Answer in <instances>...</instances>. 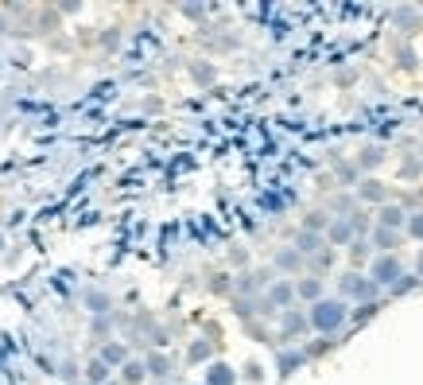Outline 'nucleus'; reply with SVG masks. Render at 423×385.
<instances>
[{
  "mask_svg": "<svg viewBox=\"0 0 423 385\" xmlns=\"http://www.w3.org/2000/svg\"><path fill=\"white\" fill-rule=\"evenodd\" d=\"M350 319V308L346 300H314L311 304V315H307V327L319 335H338Z\"/></svg>",
  "mask_w": 423,
  "mask_h": 385,
  "instance_id": "nucleus-1",
  "label": "nucleus"
},
{
  "mask_svg": "<svg viewBox=\"0 0 423 385\" xmlns=\"http://www.w3.org/2000/svg\"><path fill=\"white\" fill-rule=\"evenodd\" d=\"M400 276H404V265H400L396 253H380V257L369 265V281L377 284V288H392Z\"/></svg>",
  "mask_w": 423,
  "mask_h": 385,
  "instance_id": "nucleus-2",
  "label": "nucleus"
},
{
  "mask_svg": "<svg viewBox=\"0 0 423 385\" xmlns=\"http://www.w3.org/2000/svg\"><path fill=\"white\" fill-rule=\"evenodd\" d=\"M342 292L350 300H361V304H377V284L369 281V276H358V273H346L342 276Z\"/></svg>",
  "mask_w": 423,
  "mask_h": 385,
  "instance_id": "nucleus-3",
  "label": "nucleus"
},
{
  "mask_svg": "<svg viewBox=\"0 0 423 385\" xmlns=\"http://www.w3.org/2000/svg\"><path fill=\"white\" fill-rule=\"evenodd\" d=\"M377 222L380 230H404V222H408V215H404V207H396V202H385V207L377 210Z\"/></svg>",
  "mask_w": 423,
  "mask_h": 385,
  "instance_id": "nucleus-4",
  "label": "nucleus"
},
{
  "mask_svg": "<svg viewBox=\"0 0 423 385\" xmlns=\"http://www.w3.org/2000/svg\"><path fill=\"white\" fill-rule=\"evenodd\" d=\"M322 245H326V237L314 234V230H300V237H295V253H300V257L303 253H319Z\"/></svg>",
  "mask_w": 423,
  "mask_h": 385,
  "instance_id": "nucleus-5",
  "label": "nucleus"
},
{
  "mask_svg": "<svg viewBox=\"0 0 423 385\" xmlns=\"http://www.w3.org/2000/svg\"><path fill=\"white\" fill-rule=\"evenodd\" d=\"M292 296H295V284H272V292H268V308H284V304H292Z\"/></svg>",
  "mask_w": 423,
  "mask_h": 385,
  "instance_id": "nucleus-6",
  "label": "nucleus"
},
{
  "mask_svg": "<svg viewBox=\"0 0 423 385\" xmlns=\"http://www.w3.org/2000/svg\"><path fill=\"white\" fill-rule=\"evenodd\" d=\"M373 242L369 245H377V249H385V253H396V242H400V237H396L392 230H380V226H373Z\"/></svg>",
  "mask_w": 423,
  "mask_h": 385,
  "instance_id": "nucleus-7",
  "label": "nucleus"
},
{
  "mask_svg": "<svg viewBox=\"0 0 423 385\" xmlns=\"http://www.w3.org/2000/svg\"><path fill=\"white\" fill-rule=\"evenodd\" d=\"M326 230H330V245H353V230H350V222H330Z\"/></svg>",
  "mask_w": 423,
  "mask_h": 385,
  "instance_id": "nucleus-8",
  "label": "nucleus"
},
{
  "mask_svg": "<svg viewBox=\"0 0 423 385\" xmlns=\"http://www.w3.org/2000/svg\"><path fill=\"white\" fill-rule=\"evenodd\" d=\"M295 292H300L303 300H311V304H314V300H322V281L307 276V281H300V284H295Z\"/></svg>",
  "mask_w": 423,
  "mask_h": 385,
  "instance_id": "nucleus-9",
  "label": "nucleus"
},
{
  "mask_svg": "<svg viewBox=\"0 0 423 385\" xmlns=\"http://www.w3.org/2000/svg\"><path fill=\"white\" fill-rule=\"evenodd\" d=\"M358 199H365V202H380V199H385V187H380L377 179H369V183H361Z\"/></svg>",
  "mask_w": 423,
  "mask_h": 385,
  "instance_id": "nucleus-10",
  "label": "nucleus"
},
{
  "mask_svg": "<svg viewBox=\"0 0 423 385\" xmlns=\"http://www.w3.org/2000/svg\"><path fill=\"white\" fill-rule=\"evenodd\" d=\"M210 385H234L229 366H210Z\"/></svg>",
  "mask_w": 423,
  "mask_h": 385,
  "instance_id": "nucleus-11",
  "label": "nucleus"
},
{
  "mask_svg": "<svg viewBox=\"0 0 423 385\" xmlns=\"http://www.w3.org/2000/svg\"><path fill=\"white\" fill-rule=\"evenodd\" d=\"M300 366H303V354H292V350L280 354V374H292V370H300Z\"/></svg>",
  "mask_w": 423,
  "mask_h": 385,
  "instance_id": "nucleus-12",
  "label": "nucleus"
},
{
  "mask_svg": "<svg viewBox=\"0 0 423 385\" xmlns=\"http://www.w3.org/2000/svg\"><path fill=\"white\" fill-rule=\"evenodd\" d=\"M416 284H419V276H400V281H396L388 292H392V296H404V292H412Z\"/></svg>",
  "mask_w": 423,
  "mask_h": 385,
  "instance_id": "nucleus-13",
  "label": "nucleus"
},
{
  "mask_svg": "<svg viewBox=\"0 0 423 385\" xmlns=\"http://www.w3.org/2000/svg\"><path fill=\"white\" fill-rule=\"evenodd\" d=\"M350 257H353V265H361V261L369 257V242H361V237H353V245H350Z\"/></svg>",
  "mask_w": 423,
  "mask_h": 385,
  "instance_id": "nucleus-14",
  "label": "nucleus"
},
{
  "mask_svg": "<svg viewBox=\"0 0 423 385\" xmlns=\"http://www.w3.org/2000/svg\"><path fill=\"white\" fill-rule=\"evenodd\" d=\"M404 226H408V234L416 237V242H423V210H419V215H408V222H404Z\"/></svg>",
  "mask_w": 423,
  "mask_h": 385,
  "instance_id": "nucleus-15",
  "label": "nucleus"
},
{
  "mask_svg": "<svg viewBox=\"0 0 423 385\" xmlns=\"http://www.w3.org/2000/svg\"><path fill=\"white\" fill-rule=\"evenodd\" d=\"M284 327H287V335H300V331H307V319L303 315H287Z\"/></svg>",
  "mask_w": 423,
  "mask_h": 385,
  "instance_id": "nucleus-16",
  "label": "nucleus"
},
{
  "mask_svg": "<svg viewBox=\"0 0 423 385\" xmlns=\"http://www.w3.org/2000/svg\"><path fill=\"white\" fill-rule=\"evenodd\" d=\"M276 261H280V269H295V265H300V253H295V249H284Z\"/></svg>",
  "mask_w": 423,
  "mask_h": 385,
  "instance_id": "nucleus-17",
  "label": "nucleus"
},
{
  "mask_svg": "<svg viewBox=\"0 0 423 385\" xmlns=\"http://www.w3.org/2000/svg\"><path fill=\"white\" fill-rule=\"evenodd\" d=\"M105 374H109V370H105L101 358H97V362H89V378H94V381H105Z\"/></svg>",
  "mask_w": 423,
  "mask_h": 385,
  "instance_id": "nucleus-18",
  "label": "nucleus"
},
{
  "mask_svg": "<svg viewBox=\"0 0 423 385\" xmlns=\"http://www.w3.org/2000/svg\"><path fill=\"white\" fill-rule=\"evenodd\" d=\"M140 378H144V370H140L136 362H128V366H124V381H140Z\"/></svg>",
  "mask_w": 423,
  "mask_h": 385,
  "instance_id": "nucleus-19",
  "label": "nucleus"
},
{
  "mask_svg": "<svg viewBox=\"0 0 423 385\" xmlns=\"http://www.w3.org/2000/svg\"><path fill=\"white\" fill-rule=\"evenodd\" d=\"M121 358H124V350H121V347H105L101 362H121Z\"/></svg>",
  "mask_w": 423,
  "mask_h": 385,
  "instance_id": "nucleus-20",
  "label": "nucleus"
},
{
  "mask_svg": "<svg viewBox=\"0 0 423 385\" xmlns=\"http://www.w3.org/2000/svg\"><path fill=\"white\" fill-rule=\"evenodd\" d=\"M373 163H380V148H369L361 156V168H373Z\"/></svg>",
  "mask_w": 423,
  "mask_h": 385,
  "instance_id": "nucleus-21",
  "label": "nucleus"
},
{
  "mask_svg": "<svg viewBox=\"0 0 423 385\" xmlns=\"http://www.w3.org/2000/svg\"><path fill=\"white\" fill-rule=\"evenodd\" d=\"M152 374H160V378H163V374H167V362H163V358H152Z\"/></svg>",
  "mask_w": 423,
  "mask_h": 385,
  "instance_id": "nucleus-22",
  "label": "nucleus"
},
{
  "mask_svg": "<svg viewBox=\"0 0 423 385\" xmlns=\"http://www.w3.org/2000/svg\"><path fill=\"white\" fill-rule=\"evenodd\" d=\"M416 273L423 276V249H419V257H416Z\"/></svg>",
  "mask_w": 423,
  "mask_h": 385,
  "instance_id": "nucleus-23",
  "label": "nucleus"
}]
</instances>
